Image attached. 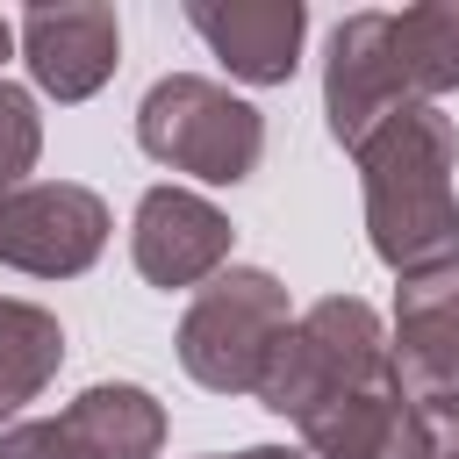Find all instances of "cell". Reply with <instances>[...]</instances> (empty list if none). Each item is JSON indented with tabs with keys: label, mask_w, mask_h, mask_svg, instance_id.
<instances>
[{
	"label": "cell",
	"mask_w": 459,
	"mask_h": 459,
	"mask_svg": "<svg viewBox=\"0 0 459 459\" xmlns=\"http://www.w3.org/2000/svg\"><path fill=\"white\" fill-rule=\"evenodd\" d=\"M366 186V244L387 273L416 280L437 265H459V136L430 100L394 108L359 151Z\"/></svg>",
	"instance_id": "obj_1"
},
{
	"label": "cell",
	"mask_w": 459,
	"mask_h": 459,
	"mask_svg": "<svg viewBox=\"0 0 459 459\" xmlns=\"http://www.w3.org/2000/svg\"><path fill=\"white\" fill-rule=\"evenodd\" d=\"M108 244V201L72 179H29L0 194V265L36 280H72Z\"/></svg>",
	"instance_id": "obj_5"
},
{
	"label": "cell",
	"mask_w": 459,
	"mask_h": 459,
	"mask_svg": "<svg viewBox=\"0 0 459 459\" xmlns=\"http://www.w3.org/2000/svg\"><path fill=\"white\" fill-rule=\"evenodd\" d=\"M394 373L416 402L459 394V265L416 273L394 294Z\"/></svg>",
	"instance_id": "obj_10"
},
{
	"label": "cell",
	"mask_w": 459,
	"mask_h": 459,
	"mask_svg": "<svg viewBox=\"0 0 459 459\" xmlns=\"http://www.w3.org/2000/svg\"><path fill=\"white\" fill-rule=\"evenodd\" d=\"M373 380H394V344H387L373 301L323 294L273 344V366L258 380V402L273 416H287V423H308L316 409H330L337 394H359Z\"/></svg>",
	"instance_id": "obj_2"
},
{
	"label": "cell",
	"mask_w": 459,
	"mask_h": 459,
	"mask_svg": "<svg viewBox=\"0 0 459 459\" xmlns=\"http://www.w3.org/2000/svg\"><path fill=\"white\" fill-rule=\"evenodd\" d=\"M287 323H294L287 316V287L265 265H230L194 294V308L179 323V366L208 394H258Z\"/></svg>",
	"instance_id": "obj_4"
},
{
	"label": "cell",
	"mask_w": 459,
	"mask_h": 459,
	"mask_svg": "<svg viewBox=\"0 0 459 459\" xmlns=\"http://www.w3.org/2000/svg\"><path fill=\"white\" fill-rule=\"evenodd\" d=\"M136 143L186 172V179H208V186H237L258 172L265 158V115L251 100H237L230 86L201 79V72H172L143 93L136 108Z\"/></svg>",
	"instance_id": "obj_3"
},
{
	"label": "cell",
	"mask_w": 459,
	"mask_h": 459,
	"mask_svg": "<svg viewBox=\"0 0 459 459\" xmlns=\"http://www.w3.org/2000/svg\"><path fill=\"white\" fill-rule=\"evenodd\" d=\"M22 57H29V79L50 100H93L122 65V22L100 0L29 7L22 14Z\"/></svg>",
	"instance_id": "obj_8"
},
{
	"label": "cell",
	"mask_w": 459,
	"mask_h": 459,
	"mask_svg": "<svg viewBox=\"0 0 459 459\" xmlns=\"http://www.w3.org/2000/svg\"><path fill=\"white\" fill-rule=\"evenodd\" d=\"M0 459H86V452L57 416H29V423H14L0 437Z\"/></svg>",
	"instance_id": "obj_16"
},
{
	"label": "cell",
	"mask_w": 459,
	"mask_h": 459,
	"mask_svg": "<svg viewBox=\"0 0 459 459\" xmlns=\"http://www.w3.org/2000/svg\"><path fill=\"white\" fill-rule=\"evenodd\" d=\"M394 108H409L402 93V72H394V50H387V14L380 7H359L330 29V57H323V115H330V136L344 151H359Z\"/></svg>",
	"instance_id": "obj_6"
},
{
	"label": "cell",
	"mask_w": 459,
	"mask_h": 459,
	"mask_svg": "<svg viewBox=\"0 0 459 459\" xmlns=\"http://www.w3.org/2000/svg\"><path fill=\"white\" fill-rule=\"evenodd\" d=\"M36 158H43V115H36V100L22 86L0 79V194L29 186Z\"/></svg>",
	"instance_id": "obj_15"
},
{
	"label": "cell",
	"mask_w": 459,
	"mask_h": 459,
	"mask_svg": "<svg viewBox=\"0 0 459 459\" xmlns=\"http://www.w3.org/2000/svg\"><path fill=\"white\" fill-rule=\"evenodd\" d=\"M387 50L402 72V93L437 108V93L459 86V0H423L387 14Z\"/></svg>",
	"instance_id": "obj_13"
},
{
	"label": "cell",
	"mask_w": 459,
	"mask_h": 459,
	"mask_svg": "<svg viewBox=\"0 0 459 459\" xmlns=\"http://www.w3.org/2000/svg\"><path fill=\"white\" fill-rule=\"evenodd\" d=\"M129 251H136V273L151 287H208L230 258V215L186 186H151L136 201V222H129Z\"/></svg>",
	"instance_id": "obj_7"
},
{
	"label": "cell",
	"mask_w": 459,
	"mask_h": 459,
	"mask_svg": "<svg viewBox=\"0 0 459 459\" xmlns=\"http://www.w3.org/2000/svg\"><path fill=\"white\" fill-rule=\"evenodd\" d=\"M416 459H459V394L416 402Z\"/></svg>",
	"instance_id": "obj_17"
},
{
	"label": "cell",
	"mask_w": 459,
	"mask_h": 459,
	"mask_svg": "<svg viewBox=\"0 0 459 459\" xmlns=\"http://www.w3.org/2000/svg\"><path fill=\"white\" fill-rule=\"evenodd\" d=\"M86 459H158L165 445V409L151 387H129V380H100L86 387L65 416H57Z\"/></svg>",
	"instance_id": "obj_12"
},
{
	"label": "cell",
	"mask_w": 459,
	"mask_h": 459,
	"mask_svg": "<svg viewBox=\"0 0 459 459\" xmlns=\"http://www.w3.org/2000/svg\"><path fill=\"white\" fill-rule=\"evenodd\" d=\"M65 366V323L36 301L0 294V423L22 416Z\"/></svg>",
	"instance_id": "obj_14"
},
{
	"label": "cell",
	"mask_w": 459,
	"mask_h": 459,
	"mask_svg": "<svg viewBox=\"0 0 459 459\" xmlns=\"http://www.w3.org/2000/svg\"><path fill=\"white\" fill-rule=\"evenodd\" d=\"M186 29L244 86H287L301 65L308 7L301 0H186Z\"/></svg>",
	"instance_id": "obj_9"
},
{
	"label": "cell",
	"mask_w": 459,
	"mask_h": 459,
	"mask_svg": "<svg viewBox=\"0 0 459 459\" xmlns=\"http://www.w3.org/2000/svg\"><path fill=\"white\" fill-rule=\"evenodd\" d=\"M14 36H22V29H14V22H7V14H0V57H7V50H14Z\"/></svg>",
	"instance_id": "obj_19"
},
{
	"label": "cell",
	"mask_w": 459,
	"mask_h": 459,
	"mask_svg": "<svg viewBox=\"0 0 459 459\" xmlns=\"http://www.w3.org/2000/svg\"><path fill=\"white\" fill-rule=\"evenodd\" d=\"M230 459H301V452H287V445H251V452H230Z\"/></svg>",
	"instance_id": "obj_18"
},
{
	"label": "cell",
	"mask_w": 459,
	"mask_h": 459,
	"mask_svg": "<svg viewBox=\"0 0 459 459\" xmlns=\"http://www.w3.org/2000/svg\"><path fill=\"white\" fill-rule=\"evenodd\" d=\"M301 445L316 459H416V394L402 387V373L337 394L301 423Z\"/></svg>",
	"instance_id": "obj_11"
}]
</instances>
